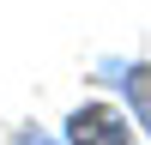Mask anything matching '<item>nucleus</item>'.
Returning <instances> with one entry per match:
<instances>
[{"label": "nucleus", "mask_w": 151, "mask_h": 145, "mask_svg": "<svg viewBox=\"0 0 151 145\" xmlns=\"http://www.w3.org/2000/svg\"><path fill=\"white\" fill-rule=\"evenodd\" d=\"M67 139H109V145H127L133 139V121L109 103H91V109H73L67 115Z\"/></svg>", "instance_id": "obj_1"}]
</instances>
